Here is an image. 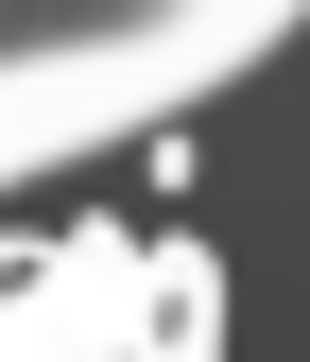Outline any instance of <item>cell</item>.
<instances>
[{
    "label": "cell",
    "mask_w": 310,
    "mask_h": 362,
    "mask_svg": "<svg viewBox=\"0 0 310 362\" xmlns=\"http://www.w3.org/2000/svg\"><path fill=\"white\" fill-rule=\"evenodd\" d=\"M0 362H225V276L207 242L69 224L0 276Z\"/></svg>",
    "instance_id": "obj_2"
},
{
    "label": "cell",
    "mask_w": 310,
    "mask_h": 362,
    "mask_svg": "<svg viewBox=\"0 0 310 362\" xmlns=\"http://www.w3.org/2000/svg\"><path fill=\"white\" fill-rule=\"evenodd\" d=\"M310 0H0V190L242 86Z\"/></svg>",
    "instance_id": "obj_1"
}]
</instances>
